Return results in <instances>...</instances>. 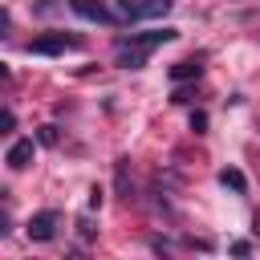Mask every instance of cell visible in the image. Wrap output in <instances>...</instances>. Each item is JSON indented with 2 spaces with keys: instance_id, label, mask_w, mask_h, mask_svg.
<instances>
[{
  "instance_id": "cell-7",
  "label": "cell",
  "mask_w": 260,
  "mask_h": 260,
  "mask_svg": "<svg viewBox=\"0 0 260 260\" xmlns=\"http://www.w3.org/2000/svg\"><path fill=\"white\" fill-rule=\"evenodd\" d=\"M118 65H122V69H142V65H146V49L118 45Z\"/></svg>"
},
{
  "instance_id": "cell-14",
  "label": "cell",
  "mask_w": 260,
  "mask_h": 260,
  "mask_svg": "<svg viewBox=\"0 0 260 260\" xmlns=\"http://www.w3.org/2000/svg\"><path fill=\"white\" fill-rule=\"evenodd\" d=\"M8 24H12V20H8V12L0 8V32H8Z\"/></svg>"
},
{
  "instance_id": "cell-3",
  "label": "cell",
  "mask_w": 260,
  "mask_h": 260,
  "mask_svg": "<svg viewBox=\"0 0 260 260\" xmlns=\"http://www.w3.org/2000/svg\"><path fill=\"white\" fill-rule=\"evenodd\" d=\"M179 32L175 28H150V32H130V37H118V45H130V49H154V45H167V41H175Z\"/></svg>"
},
{
  "instance_id": "cell-1",
  "label": "cell",
  "mask_w": 260,
  "mask_h": 260,
  "mask_svg": "<svg viewBox=\"0 0 260 260\" xmlns=\"http://www.w3.org/2000/svg\"><path fill=\"white\" fill-rule=\"evenodd\" d=\"M175 0H114V16L118 20H150V16H167Z\"/></svg>"
},
{
  "instance_id": "cell-5",
  "label": "cell",
  "mask_w": 260,
  "mask_h": 260,
  "mask_svg": "<svg viewBox=\"0 0 260 260\" xmlns=\"http://www.w3.org/2000/svg\"><path fill=\"white\" fill-rule=\"evenodd\" d=\"M57 223H61V215L57 211H37L32 219H28V240H37V244H45V240H53L57 236Z\"/></svg>"
},
{
  "instance_id": "cell-12",
  "label": "cell",
  "mask_w": 260,
  "mask_h": 260,
  "mask_svg": "<svg viewBox=\"0 0 260 260\" xmlns=\"http://www.w3.org/2000/svg\"><path fill=\"white\" fill-rule=\"evenodd\" d=\"M191 130L203 134V130H207V114H191Z\"/></svg>"
},
{
  "instance_id": "cell-8",
  "label": "cell",
  "mask_w": 260,
  "mask_h": 260,
  "mask_svg": "<svg viewBox=\"0 0 260 260\" xmlns=\"http://www.w3.org/2000/svg\"><path fill=\"white\" fill-rule=\"evenodd\" d=\"M219 183H223V187H232L236 195H244V191H248V179H244V171H240V167H223V171H219Z\"/></svg>"
},
{
  "instance_id": "cell-6",
  "label": "cell",
  "mask_w": 260,
  "mask_h": 260,
  "mask_svg": "<svg viewBox=\"0 0 260 260\" xmlns=\"http://www.w3.org/2000/svg\"><path fill=\"white\" fill-rule=\"evenodd\" d=\"M28 162H32V138L12 142V146H8V167H12V171H24Z\"/></svg>"
},
{
  "instance_id": "cell-11",
  "label": "cell",
  "mask_w": 260,
  "mask_h": 260,
  "mask_svg": "<svg viewBox=\"0 0 260 260\" xmlns=\"http://www.w3.org/2000/svg\"><path fill=\"white\" fill-rule=\"evenodd\" d=\"M16 126V118H12V110H0V134H8Z\"/></svg>"
},
{
  "instance_id": "cell-10",
  "label": "cell",
  "mask_w": 260,
  "mask_h": 260,
  "mask_svg": "<svg viewBox=\"0 0 260 260\" xmlns=\"http://www.w3.org/2000/svg\"><path fill=\"white\" fill-rule=\"evenodd\" d=\"M114 179H118V191L130 195V158H118L114 162Z\"/></svg>"
},
{
  "instance_id": "cell-9",
  "label": "cell",
  "mask_w": 260,
  "mask_h": 260,
  "mask_svg": "<svg viewBox=\"0 0 260 260\" xmlns=\"http://www.w3.org/2000/svg\"><path fill=\"white\" fill-rule=\"evenodd\" d=\"M191 77H199V65L195 61H175L171 65V81H191Z\"/></svg>"
},
{
  "instance_id": "cell-4",
  "label": "cell",
  "mask_w": 260,
  "mask_h": 260,
  "mask_svg": "<svg viewBox=\"0 0 260 260\" xmlns=\"http://www.w3.org/2000/svg\"><path fill=\"white\" fill-rule=\"evenodd\" d=\"M69 8H73L81 20H89V24H110V20H118L114 8L102 4V0H69Z\"/></svg>"
},
{
  "instance_id": "cell-2",
  "label": "cell",
  "mask_w": 260,
  "mask_h": 260,
  "mask_svg": "<svg viewBox=\"0 0 260 260\" xmlns=\"http://www.w3.org/2000/svg\"><path fill=\"white\" fill-rule=\"evenodd\" d=\"M73 49H81V37H73V32H49V37L28 41V53H41V57H57V53H73Z\"/></svg>"
},
{
  "instance_id": "cell-13",
  "label": "cell",
  "mask_w": 260,
  "mask_h": 260,
  "mask_svg": "<svg viewBox=\"0 0 260 260\" xmlns=\"http://www.w3.org/2000/svg\"><path fill=\"white\" fill-rule=\"evenodd\" d=\"M41 142H49V146H53V142H57V130H53V126H45V130H41Z\"/></svg>"
},
{
  "instance_id": "cell-15",
  "label": "cell",
  "mask_w": 260,
  "mask_h": 260,
  "mask_svg": "<svg viewBox=\"0 0 260 260\" xmlns=\"http://www.w3.org/2000/svg\"><path fill=\"white\" fill-rule=\"evenodd\" d=\"M4 77H8V69H4V65H0V81H4Z\"/></svg>"
}]
</instances>
